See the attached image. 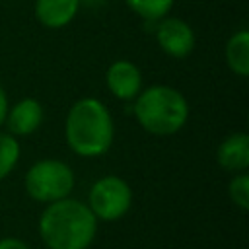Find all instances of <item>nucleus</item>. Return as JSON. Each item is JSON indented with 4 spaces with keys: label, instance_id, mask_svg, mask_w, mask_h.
<instances>
[{
    "label": "nucleus",
    "instance_id": "f257e3e1",
    "mask_svg": "<svg viewBox=\"0 0 249 249\" xmlns=\"http://www.w3.org/2000/svg\"><path fill=\"white\" fill-rule=\"evenodd\" d=\"M97 233V218L86 202L60 198L43 210L39 235L47 249H88Z\"/></svg>",
    "mask_w": 249,
    "mask_h": 249
},
{
    "label": "nucleus",
    "instance_id": "f03ea898",
    "mask_svg": "<svg viewBox=\"0 0 249 249\" xmlns=\"http://www.w3.org/2000/svg\"><path fill=\"white\" fill-rule=\"evenodd\" d=\"M64 136L70 150L82 158L103 156L115 136L113 117L103 101L97 97L78 99L66 115Z\"/></svg>",
    "mask_w": 249,
    "mask_h": 249
},
{
    "label": "nucleus",
    "instance_id": "7ed1b4c3",
    "mask_svg": "<svg viewBox=\"0 0 249 249\" xmlns=\"http://www.w3.org/2000/svg\"><path fill=\"white\" fill-rule=\"evenodd\" d=\"M132 111L138 124L154 136H171L179 132L189 119V103L185 95L165 84L140 89L134 97Z\"/></svg>",
    "mask_w": 249,
    "mask_h": 249
},
{
    "label": "nucleus",
    "instance_id": "20e7f679",
    "mask_svg": "<svg viewBox=\"0 0 249 249\" xmlns=\"http://www.w3.org/2000/svg\"><path fill=\"white\" fill-rule=\"evenodd\" d=\"M25 193L37 200L51 204L54 200L70 196L74 189V171L68 163L47 158L35 161L25 173Z\"/></svg>",
    "mask_w": 249,
    "mask_h": 249
},
{
    "label": "nucleus",
    "instance_id": "39448f33",
    "mask_svg": "<svg viewBox=\"0 0 249 249\" xmlns=\"http://www.w3.org/2000/svg\"><path fill=\"white\" fill-rule=\"evenodd\" d=\"M132 204V189L119 175L99 177L88 195V206L97 220L113 222L123 218Z\"/></svg>",
    "mask_w": 249,
    "mask_h": 249
},
{
    "label": "nucleus",
    "instance_id": "423d86ee",
    "mask_svg": "<svg viewBox=\"0 0 249 249\" xmlns=\"http://www.w3.org/2000/svg\"><path fill=\"white\" fill-rule=\"evenodd\" d=\"M156 41L165 54L173 58H185L195 49V31L185 19L165 16L156 27Z\"/></svg>",
    "mask_w": 249,
    "mask_h": 249
},
{
    "label": "nucleus",
    "instance_id": "0eeeda50",
    "mask_svg": "<svg viewBox=\"0 0 249 249\" xmlns=\"http://www.w3.org/2000/svg\"><path fill=\"white\" fill-rule=\"evenodd\" d=\"M105 84L117 99L130 101L142 89L140 68L130 60H115L105 72Z\"/></svg>",
    "mask_w": 249,
    "mask_h": 249
},
{
    "label": "nucleus",
    "instance_id": "6e6552de",
    "mask_svg": "<svg viewBox=\"0 0 249 249\" xmlns=\"http://www.w3.org/2000/svg\"><path fill=\"white\" fill-rule=\"evenodd\" d=\"M43 105L35 97H23L19 99L12 109H8L6 115V126L8 132L18 136H29L33 134L41 123H43Z\"/></svg>",
    "mask_w": 249,
    "mask_h": 249
},
{
    "label": "nucleus",
    "instance_id": "1a4fd4ad",
    "mask_svg": "<svg viewBox=\"0 0 249 249\" xmlns=\"http://www.w3.org/2000/svg\"><path fill=\"white\" fill-rule=\"evenodd\" d=\"M218 163L222 169L239 173L249 167V136L245 132H233L226 136L216 152Z\"/></svg>",
    "mask_w": 249,
    "mask_h": 249
},
{
    "label": "nucleus",
    "instance_id": "9d476101",
    "mask_svg": "<svg viewBox=\"0 0 249 249\" xmlns=\"http://www.w3.org/2000/svg\"><path fill=\"white\" fill-rule=\"evenodd\" d=\"M80 0H35V18L49 29L66 27L78 14Z\"/></svg>",
    "mask_w": 249,
    "mask_h": 249
},
{
    "label": "nucleus",
    "instance_id": "9b49d317",
    "mask_svg": "<svg viewBox=\"0 0 249 249\" xmlns=\"http://www.w3.org/2000/svg\"><path fill=\"white\" fill-rule=\"evenodd\" d=\"M226 62L230 70L241 78L249 76V31H235L226 43Z\"/></svg>",
    "mask_w": 249,
    "mask_h": 249
},
{
    "label": "nucleus",
    "instance_id": "f8f14e48",
    "mask_svg": "<svg viewBox=\"0 0 249 249\" xmlns=\"http://www.w3.org/2000/svg\"><path fill=\"white\" fill-rule=\"evenodd\" d=\"M175 0H124V4L146 21H160L171 10Z\"/></svg>",
    "mask_w": 249,
    "mask_h": 249
},
{
    "label": "nucleus",
    "instance_id": "ddd939ff",
    "mask_svg": "<svg viewBox=\"0 0 249 249\" xmlns=\"http://www.w3.org/2000/svg\"><path fill=\"white\" fill-rule=\"evenodd\" d=\"M19 160V142L10 132H0V181L6 179Z\"/></svg>",
    "mask_w": 249,
    "mask_h": 249
},
{
    "label": "nucleus",
    "instance_id": "4468645a",
    "mask_svg": "<svg viewBox=\"0 0 249 249\" xmlns=\"http://www.w3.org/2000/svg\"><path fill=\"white\" fill-rule=\"evenodd\" d=\"M228 195H230V200L239 210H247V206H249V175H247V171H239L233 175V179L228 185Z\"/></svg>",
    "mask_w": 249,
    "mask_h": 249
},
{
    "label": "nucleus",
    "instance_id": "2eb2a0df",
    "mask_svg": "<svg viewBox=\"0 0 249 249\" xmlns=\"http://www.w3.org/2000/svg\"><path fill=\"white\" fill-rule=\"evenodd\" d=\"M0 249H29V247L19 237H2L0 239Z\"/></svg>",
    "mask_w": 249,
    "mask_h": 249
},
{
    "label": "nucleus",
    "instance_id": "dca6fc26",
    "mask_svg": "<svg viewBox=\"0 0 249 249\" xmlns=\"http://www.w3.org/2000/svg\"><path fill=\"white\" fill-rule=\"evenodd\" d=\"M8 93H6V89L2 88V84H0V126L4 124V121H6V115H8Z\"/></svg>",
    "mask_w": 249,
    "mask_h": 249
},
{
    "label": "nucleus",
    "instance_id": "f3484780",
    "mask_svg": "<svg viewBox=\"0 0 249 249\" xmlns=\"http://www.w3.org/2000/svg\"><path fill=\"white\" fill-rule=\"evenodd\" d=\"M88 6V8H99L105 4V0H80V6Z\"/></svg>",
    "mask_w": 249,
    "mask_h": 249
}]
</instances>
